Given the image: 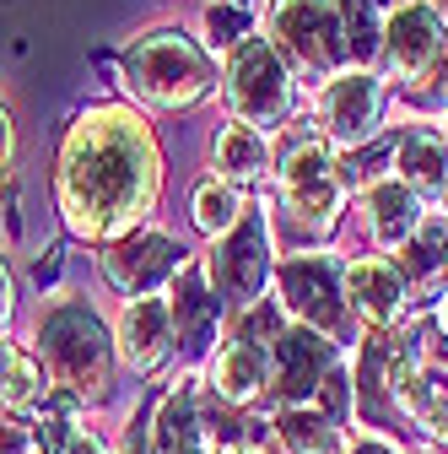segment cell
Listing matches in <instances>:
<instances>
[{
    "label": "cell",
    "mask_w": 448,
    "mask_h": 454,
    "mask_svg": "<svg viewBox=\"0 0 448 454\" xmlns=\"http://www.w3.org/2000/svg\"><path fill=\"white\" fill-rule=\"evenodd\" d=\"M233 108L243 114L249 125L270 130V125H282L287 114H292V82H287V66H282V54H275V43L254 38L233 54Z\"/></svg>",
    "instance_id": "cell-4"
},
{
    "label": "cell",
    "mask_w": 448,
    "mask_h": 454,
    "mask_svg": "<svg viewBox=\"0 0 448 454\" xmlns=\"http://www.w3.org/2000/svg\"><path fill=\"white\" fill-rule=\"evenodd\" d=\"M38 395H43V368L27 352L0 340V406H27Z\"/></svg>",
    "instance_id": "cell-23"
},
{
    "label": "cell",
    "mask_w": 448,
    "mask_h": 454,
    "mask_svg": "<svg viewBox=\"0 0 448 454\" xmlns=\"http://www.w3.org/2000/svg\"><path fill=\"white\" fill-rule=\"evenodd\" d=\"M167 309H174V330L184 340V352H205L216 335V298L205 293V270L179 265V293L167 298Z\"/></svg>",
    "instance_id": "cell-16"
},
{
    "label": "cell",
    "mask_w": 448,
    "mask_h": 454,
    "mask_svg": "<svg viewBox=\"0 0 448 454\" xmlns=\"http://www.w3.org/2000/svg\"><path fill=\"white\" fill-rule=\"evenodd\" d=\"M275 38L308 71H335L346 60V38H341V17L329 0H282L275 6Z\"/></svg>",
    "instance_id": "cell-7"
},
{
    "label": "cell",
    "mask_w": 448,
    "mask_h": 454,
    "mask_svg": "<svg viewBox=\"0 0 448 454\" xmlns=\"http://www.w3.org/2000/svg\"><path fill=\"white\" fill-rule=\"evenodd\" d=\"M282 298H287V309L303 325L324 330L329 340H351L341 265H329V260H292V265H282Z\"/></svg>",
    "instance_id": "cell-6"
},
{
    "label": "cell",
    "mask_w": 448,
    "mask_h": 454,
    "mask_svg": "<svg viewBox=\"0 0 448 454\" xmlns=\"http://www.w3.org/2000/svg\"><path fill=\"white\" fill-rule=\"evenodd\" d=\"M275 438H282L287 454H341V427L308 406H287L275 417Z\"/></svg>",
    "instance_id": "cell-18"
},
{
    "label": "cell",
    "mask_w": 448,
    "mask_h": 454,
    "mask_svg": "<svg viewBox=\"0 0 448 454\" xmlns=\"http://www.w3.org/2000/svg\"><path fill=\"white\" fill-rule=\"evenodd\" d=\"M443 6H448V0H443Z\"/></svg>",
    "instance_id": "cell-36"
},
{
    "label": "cell",
    "mask_w": 448,
    "mask_h": 454,
    "mask_svg": "<svg viewBox=\"0 0 448 454\" xmlns=\"http://www.w3.org/2000/svg\"><path fill=\"white\" fill-rule=\"evenodd\" d=\"M335 17H341V38H346V54L351 60H373L383 49V27L373 17V0H335Z\"/></svg>",
    "instance_id": "cell-22"
},
{
    "label": "cell",
    "mask_w": 448,
    "mask_h": 454,
    "mask_svg": "<svg viewBox=\"0 0 448 454\" xmlns=\"http://www.w3.org/2000/svg\"><path fill=\"white\" fill-rule=\"evenodd\" d=\"M0 454H33V427L0 411Z\"/></svg>",
    "instance_id": "cell-27"
},
{
    "label": "cell",
    "mask_w": 448,
    "mask_h": 454,
    "mask_svg": "<svg viewBox=\"0 0 448 454\" xmlns=\"http://www.w3.org/2000/svg\"><path fill=\"white\" fill-rule=\"evenodd\" d=\"M373 6H416V0H373Z\"/></svg>",
    "instance_id": "cell-33"
},
{
    "label": "cell",
    "mask_w": 448,
    "mask_h": 454,
    "mask_svg": "<svg viewBox=\"0 0 448 454\" xmlns=\"http://www.w3.org/2000/svg\"><path fill=\"white\" fill-rule=\"evenodd\" d=\"M179 265H184V249L167 233H130L103 254V276L120 293H151L167 276H179Z\"/></svg>",
    "instance_id": "cell-9"
},
{
    "label": "cell",
    "mask_w": 448,
    "mask_h": 454,
    "mask_svg": "<svg viewBox=\"0 0 448 454\" xmlns=\"http://www.w3.org/2000/svg\"><path fill=\"white\" fill-rule=\"evenodd\" d=\"M275 352H282V368H275V389L287 395V401H308V395H319V384L329 379L335 357H329V340L313 335V330H287L282 340H275Z\"/></svg>",
    "instance_id": "cell-13"
},
{
    "label": "cell",
    "mask_w": 448,
    "mask_h": 454,
    "mask_svg": "<svg viewBox=\"0 0 448 454\" xmlns=\"http://www.w3.org/2000/svg\"><path fill=\"white\" fill-rule=\"evenodd\" d=\"M157 200V146L130 108H87L60 152V206L71 233L125 239Z\"/></svg>",
    "instance_id": "cell-1"
},
{
    "label": "cell",
    "mask_w": 448,
    "mask_h": 454,
    "mask_svg": "<svg viewBox=\"0 0 448 454\" xmlns=\"http://www.w3.org/2000/svg\"><path fill=\"white\" fill-rule=\"evenodd\" d=\"M216 168L233 184H259L265 179V136L254 125H228L216 136Z\"/></svg>",
    "instance_id": "cell-21"
},
{
    "label": "cell",
    "mask_w": 448,
    "mask_h": 454,
    "mask_svg": "<svg viewBox=\"0 0 448 454\" xmlns=\"http://www.w3.org/2000/svg\"><path fill=\"white\" fill-rule=\"evenodd\" d=\"M6 319H12V270L0 260V330H6Z\"/></svg>",
    "instance_id": "cell-30"
},
{
    "label": "cell",
    "mask_w": 448,
    "mask_h": 454,
    "mask_svg": "<svg viewBox=\"0 0 448 454\" xmlns=\"http://www.w3.org/2000/svg\"><path fill=\"white\" fill-rule=\"evenodd\" d=\"M406 254L416 276H443L448 270V216H421L416 233L406 239Z\"/></svg>",
    "instance_id": "cell-24"
},
{
    "label": "cell",
    "mask_w": 448,
    "mask_h": 454,
    "mask_svg": "<svg viewBox=\"0 0 448 454\" xmlns=\"http://www.w3.org/2000/svg\"><path fill=\"white\" fill-rule=\"evenodd\" d=\"M416 222H421V211H416V195L406 184H373L367 190V227H373L378 244H406L416 233Z\"/></svg>",
    "instance_id": "cell-17"
},
{
    "label": "cell",
    "mask_w": 448,
    "mask_h": 454,
    "mask_svg": "<svg viewBox=\"0 0 448 454\" xmlns=\"http://www.w3.org/2000/svg\"><path fill=\"white\" fill-rule=\"evenodd\" d=\"M120 352L141 373L174 352V309H167V298H135L120 314Z\"/></svg>",
    "instance_id": "cell-12"
},
{
    "label": "cell",
    "mask_w": 448,
    "mask_h": 454,
    "mask_svg": "<svg viewBox=\"0 0 448 454\" xmlns=\"http://www.w3.org/2000/svg\"><path fill=\"white\" fill-rule=\"evenodd\" d=\"M205 276H211V281H216V287L228 293V298H238V303L259 298L265 276H270V227H265V216L238 222L233 233H228V244H221V249L211 254Z\"/></svg>",
    "instance_id": "cell-8"
},
{
    "label": "cell",
    "mask_w": 448,
    "mask_h": 454,
    "mask_svg": "<svg viewBox=\"0 0 448 454\" xmlns=\"http://www.w3.org/2000/svg\"><path fill=\"white\" fill-rule=\"evenodd\" d=\"M265 384H270V352L254 340V330H243L216 357V395L221 401H254Z\"/></svg>",
    "instance_id": "cell-15"
},
{
    "label": "cell",
    "mask_w": 448,
    "mask_h": 454,
    "mask_svg": "<svg viewBox=\"0 0 448 454\" xmlns=\"http://www.w3.org/2000/svg\"><path fill=\"white\" fill-rule=\"evenodd\" d=\"M66 454H103V449H97L92 438H71V443H66Z\"/></svg>",
    "instance_id": "cell-32"
},
{
    "label": "cell",
    "mask_w": 448,
    "mask_h": 454,
    "mask_svg": "<svg viewBox=\"0 0 448 454\" xmlns=\"http://www.w3.org/2000/svg\"><path fill=\"white\" fill-rule=\"evenodd\" d=\"M233 454H243V449H233Z\"/></svg>",
    "instance_id": "cell-35"
},
{
    "label": "cell",
    "mask_w": 448,
    "mask_h": 454,
    "mask_svg": "<svg viewBox=\"0 0 448 454\" xmlns=\"http://www.w3.org/2000/svg\"><path fill=\"white\" fill-rule=\"evenodd\" d=\"M12 168V114L0 108V174Z\"/></svg>",
    "instance_id": "cell-29"
},
{
    "label": "cell",
    "mask_w": 448,
    "mask_h": 454,
    "mask_svg": "<svg viewBox=\"0 0 448 454\" xmlns=\"http://www.w3.org/2000/svg\"><path fill=\"white\" fill-rule=\"evenodd\" d=\"M38 352L54 368L60 389L92 395V401L108 395V330L92 309H81V303L49 309L43 325H38Z\"/></svg>",
    "instance_id": "cell-2"
},
{
    "label": "cell",
    "mask_w": 448,
    "mask_h": 454,
    "mask_svg": "<svg viewBox=\"0 0 448 454\" xmlns=\"http://www.w3.org/2000/svg\"><path fill=\"white\" fill-rule=\"evenodd\" d=\"M125 454H146V443H141V438H130V449H125Z\"/></svg>",
    "instance_id": "cell-34"
},
{
    "label": "cell",
    "mask_w": 448,
    "mask_h": 454,
    "mask_svg": "<svg viewBox=\"0 0 448 454\" xmlns=\"http://www.w3.org/2000/svg\"><path fill=\"white\" fill-rule=\"evenodd\" d=\"M238 190L233 184H200L195 190V227H200V233H233V227H238Z\"/></svg>",
    "instance_id": "cell-25"
},
{
    "label": "cell",
    "mask_w": 448,
    "mask_h": 454,
    "mask_svg": "<svg viewBox=\"0 0 448 454\" xmlns=\"http://www.w3.org/2000/svg\"><path fill=\"white\" fill-rule=\"evenodd\" d=\"M125 76L157 108H184V103L205 98V87H211L205 54L184 33H146V38H135L130 54H125Z\"/></svg>",
    "instance_id": "cell-3"
},
{
    "label": "cell",
    "mask_w": 448,
    "mask_h": 454,
    "mask_svg": "<svg viewBox=\"0 0 448 454\" xmlns=\"http://www.w3.org/2000/svg\"><path fill=\"white\" fill-rule=\"evenodd\" d=\"M146 454H200V427H195V401H189V389H174V395L162 401Z\"/></svg>",
    "instance_id": "cell-19"
},
{
    "label": "cell",
    "mask_w": 448,
    "mask_h": 454,
    "mask_svg": "<svg viewBox=\"0 0 448 454\" xmlns=\"http://www.w3.org/2000/svg\"><path fill=\"white\" fill-rule=\"evenodd\" d=\"M282 195H287L292 216L303 227H313V233H324L335 222V211H341V174H335L324 141H292L287 168H282Z\"/></svg>",
    "instance_id": "cell-5"
},
{
    "label": "cell",
    "mask_w": 448,
    "mask_h": 454,
    "mask_svg": "<svg viewBox=\"0 0 448 454\" xmlns=\"http://www.w3.org/2000/svg\"><path fill=\"white\" fill-rule=\"evenodd\" d=\"M416 108H432V114H443L448 108V49H443V66L427 76V87L416 92Z\"/></svg>",
    "instance_id": "cell-28"
},
{
    "label": "cell",
    "mask_w": 448,
    "mask_h": 454,
    "mask_svg": "<svg viewBox=\"0 0 448 454\" xmlns=\"http://www.w3.org/2000/svg\"><path fill=\"white\" fill-rule=\"evenodd\" d=\"M351 454H395V449H389V443H378V438H362Z\"/></svg>",
    "instance_id": "cell-31"
},
{
    "label": "cell",
    "mask_w": 448,
    "mask_h": 454,
    "mask_svg": "<svg viewBox=\"0 0 448 454\" xmlns=\"http://www.w3.org/2000/svg\"><path fill=\"white\" fill-rule=\"evenodd\" d=\"M378 114H383V87L367 71H341L324 87V125L335 146H362L378 130Z\"/></svg>",
    "instance_id": "cell-10"
},
{
    "label": "cell",
    "mask_w": 448,
    "mask_h": 454,
    "mask_svg": "<svg viewBox=\"0 0 448 454\" xmlns=\"http://www.w3.org/2000/svg\"><path fill=\"white\" fill-rule=\"evenodd\" d=\"M383 54L389 66H395L400 82H421L432 71V60H443V22L432 6H400L395 22L383 27Z\"/></svg>",
    "instance_id": "cell-11"
},
{
    "label": "cell",
    "mask_w": 448,
    "mask_h": 454,
    "mask_svg": "<svg viewBox=\"0 0 448 454\" xmlns=\"http://www.w3.org/2000/svg\"><path fill=\"white\" fill-rule=\"evenodd\" d=\"M205 27H211V43H216V49H233V43L249 33V12H243V6H211V12H205Z\"/></svg>",
    "instance_id": "cell-26"
},
{
    "label": "cell",
    "mask_w": 448,
    "mask_h": 454,
    "mask_svg": "<svg viewBox=\"0 0 448 454\" xmlns=\"http://www.w3.org/2000/svg\"><path fill=\"white\" fill-rule=\"evenodd\" d=\"M400 168H406V190L443 195V184H448V146L432 130H411L400 141Z\"/></svg>",
    "instance_id": "cell-20"
},
{
    "label": "cell",
    "mask_w": 448,
    "mask_h": 454,
    "mask_svg": "<svg viewBox=\"0 0 448 454\" xmlns=\"http://www.w3.org/2000/svg\"><path fill=\"white\" fill-rule=\"evenodd\" d=\"M341 293L357 303V314H367L373 325H389V319H400L406 309V281L400 270L389 265V260H351L341 270Z\"/></svg>",
    "instance_id": "cell-14"
}]
</instances>
